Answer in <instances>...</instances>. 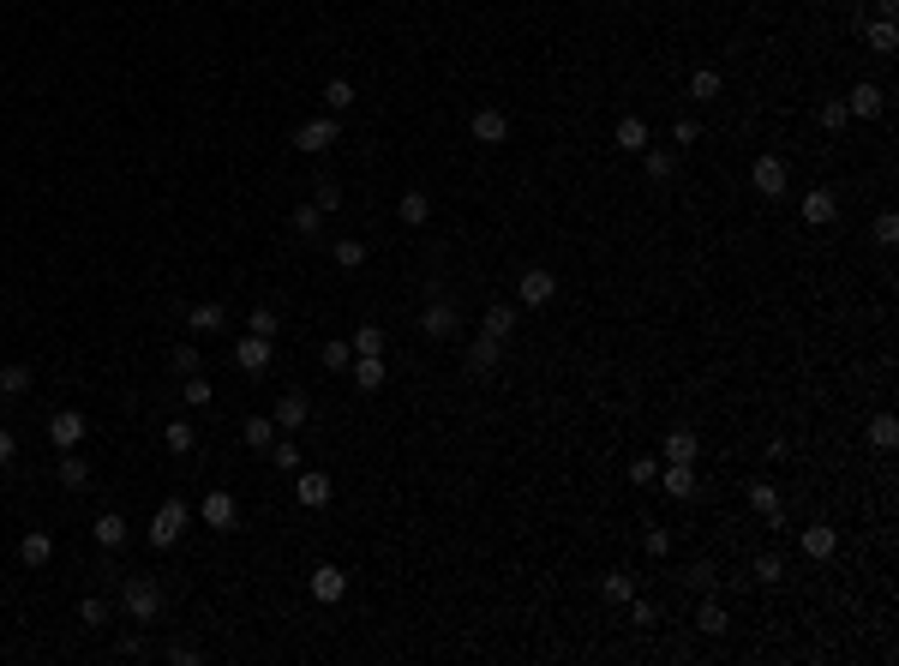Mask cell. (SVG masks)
Instances as JSON below:
<instances>
[{
  "mask_svg": "<svg viewBox=\"0 0 899 666\" xmlns=\"http://www.w3.org/2000/svg\"><path fill=\"white\" fill-rule=\"evenodd\" d=\"M516 331V306H485V336H498V343H504V336H510Z\"/></svg>",
  "mask_w": 899,
  "mask_h": 666,
  "instance_id": "cell-35",
  "label": "cell"
},
{
  "mask_svg": "<svg viewBox=\"0 0 899 666\" xmlns=\"http://www.w3.org/2000/svg\"><path fill=\"white\" fill-rule=\"evenodd\" d=\"M629 619L642 624V630H654V624H659V607H654V600H629Z\"/></svg>",
  "mask_w": 899,
  "mask_h": 666,
  "instance_id": "cell-53",
  "label": "cell"
},
{
  "mask_svg": "<svg viewBox=\"0 0 899 666\" xmlns=\"http://www.w3.org/2000/svg\"><path fill=\"white\" fill-rule=\"evenodd\" d=\"M13 456H18V438H13V433H6V426H0V468L13 463Z\"/></svg>",
  "mask_w": 899,
  "mask_h": 666,
  "instance_id": "cell-57",
  "label": "cell"
},
{
  "mask_svg": "<svg viewBox=\"0 0 899 666\" xmlns=\"http://www.w3.org/2000/svg\"><path fill=\"white\" fill-rule=\"evenodd\" d=\"M815 120H822V132H840L852 115H845V102H822V108H815Z\"/></svg>",
  "mask_w": 899,
  "mask_h": 666,
  "instance_id": "cell-48",
  "label": "cell"
},
{
  "mask_svg": "<svg viewBox=\"0 0 899 666\" xmlns=\"http://www.w3.org/2000/svg\"><path fill=\"white\" fill-rule=\"evenodd\" d=\"M271 354H276V336H252L246 331L240 343H234V366H240V373H264Z\"/></svg>",
  "mask_w": 899,
  "mask_h": 666,
  "instance_id": "cell-7",
  "label": "cell"
},
{
  "mask_svg": "<svg viewBox=\"0 0 899 666\" xmlns=\"http://www.w3.org/2000/svg\"><path fill=\"white\" fill-rule=\"evenodd\" d=\"M246 331H252V336H276V331H282V313H276V306H252Z\"/></svg>",
  "mask_w": 899,
  "mask_h": 666,
  "instance_id": "cell-39",
  "label": "cell"
},
{
  "mask_svg": "<svg viewBox=\"0 0 899 666\" xmlns=\"http://www.w3.org/2000/svg\"><path fill=\"white\" fill-rule=\"evenodd\" d=\"M330 493H336V487H330V475H318V468H300L294 498H300L306 510H324V505H330Z\"/></svg>",
  "mask_w": 899,
  "mask_h": 666,
  "instance_id": "cell-14",
  "label": "cell"
},
{
  "mask_svg": "<svg viewBox=\"0 0 899 666\" xmlns=\"http://www.w3.org/2000/svg\"><path fill=\"white\" fill-rule=\"evenodd\" d=\"M186 528H192V505L186 498H162V510L150 517V547H174Z\"/></svg>",
  "mask_w": 899,
  "mask_h": 666,
  "instance_id": "cell-2",
  "label": "cell"
},
{
  "mask_svg": "<svg viewBox=\"0 0 899 666\" xmlns=\"http://www.w3.org/2000/svg\"><path fill=\"white\" fill-rule=\"evenodd\" d=\"M654 475H659L654 456H636V463H629V480H636V487H654Z\"/></svg>",
  "mask_w": 899,
  "mask_h": 666,
  "instance_id": "cell-52",
  "label": "cell"
},
{
  "mask_svg": "<svg viewBox=\"0 0 899 666\" xmlns=\"http://www.w3.org/2000/svg\"><path fill=\"white\" fill-rule=\"evenodd\" d=\"M336 264H342V271H360V264H366V241H336Z\"/></svg>",
  "mask_w": 899,
  "mask_h": 666,
  "instance_id": "cell-47",
  "label": "cell"
},
{
  "mask_svg": "<svg viewBox=\"0 0 899 666\" xmlns=\"http://www.w3.org/2000/svg\"><path fill=\"white\" fill-rule=\"evenodd\" d=\"M882 108H887V90L870 85V78H863V85H852V97H845V115H852V120H875Z\"/></svg>",
  "mask_w": 899,
  "mask_h": 666,
  "instance_id": "cell-10",
  "label": "cell"
},
{
  "mask_svg": "<svg viewBox=\"0 0 899 666\" xmlns=\"http://www.w3.org/2000/svg\"><path fill=\"white\" fill-rule=\"evenodd\" d=\"M271 463L282 468V475H300V463H306V456H300L294 438H276V445H271Z\"/></svg>",
  "mask_w": 899,
  "mask_h": 666,
  "instance_id": "cell-36",
  "label": "cell"
},
{
  "mask_svg": "<svg viewBox=\"0 0 899 666\" xmlns=\"http://www.w3.org/2000/svg\"><path fill=\"white\" fill-rule=\"evenodd\" d=\"M894 241H899V217L882 210V217H875V247H894Z\"/></svg>",
  "mask_w": 899,
  "mask_h": 666,
  "instance_id": "cell-50",
  "label": "cell"
},
{
  "mask_svg": "<svg viewBox=\"0 0 899 666\" xmlns=\"http://www.w3.org/2000/svg\"><path fill=\"white\" fill-rule=\"evenodd\" d=\"M696 624H701V637H726V624H731V619H726V607H720V600H708Z\"/></svg>",
  "mask_w": 899,
  "mask_h": 666,
  "instance_id": "cell-41",
  "label": "cell"
},
{
  "mask_svg": "<svg viewBox=\"0 0 899 666\" xmlns=\"http://www.w3.org/2000/svg\"><path fill=\"white\" fill-rule=\"evenodd\" d=\"M324 102H330V115H342L348 102H354V85H348V78H330V85H324Z\"/></svg>",
  "mask_w": 899,
  "mask_h": 666,
  "instance_id": "cell-42",
  "label": "cell"
},
{
  "mask_svg": "<svg viewBox=\"0 0 899 666\" xmlns=\"http://www.w3.org/2000/svg\"><path fill=\"white\" fill-rule=\"evenodd\" d=\"M180 396H186V403H192V408H204V403H210V378H199V373H186V384H180Z\"/></svg>",
  "mask_w": 899,
  "mask_h": 666,
  "instance_id": "cell-43",
  "label": "cell"
},
{
  "mask_svg": "<svg viewBox=\"0 0 899 666\" xmlns=\"http://www.w3.org/2000/svg\"><path fill=\"white\" fill-rule=\"evenodd\" d=\"M552 294H557V276L540 271V264L522 271V282H516V301H522V306H552Z\"/></svg>",
  "mask_w": 899,
  "mask_h": 666,
  "instance_id": "cell-8",
  "label": "cell"
},
{
  "mask_svg": "<svg viewBox=\"0 0 899 666\" xmlns=\"http://www.w3.org/2000/svg\"><path fill=\"white\" fill-rule=\"evenodd\" d=\"M174 366H180V373H199V348L180 343V348H174Z\"/></svg>",
  "mask_w": 899,
  "mask_h": 666,
  "instance_id": "cell-55",
  "label": "cell"
},
{
  "mask_svg": "<svg viewBox=\"0 0 899 666\" xmlns=\"http://www.w3.org/2000/svg\"><path fill=\"white\" fill-rule=\"evenodd\" d=\"M318 361H324L330 373H348V366H354V343H342V336H336V343L318 348Z\"/></svg>",
  "mask_w": 899,
  "mask_h": 666,
  "instance_id": "cell-33",
  "label": "cell"
},
{
  "mask_svg": "<svg viewBox=\"0 0 899 666\" xmlns=\"http://www.w3.org/2000/svg\"><path fill=\"white\" fill-rule=\"evenodd\" d=\"M330 145H342V120L336 115H318V120H306V127L294 132V150H306V157H318V150H330Z\"/></svg>",
  "mask_w": 899,
  "mask_h": 666,
  "instance_id": "cell-3",
  "label": "cell"
},
{
  "mask_svg": "<svg viewBox=\"0 0 899 666\" xmlns=\"http://www.w3.org/2000/svg\"><path fill=\"white\" fill-rule=\"evenodd\" d=\"M875 6H882V18H894V13H899V0H875Z\"/></svg>",
  "mask_w": 899,
  "mask_h": 666,
  "instance_id": "cell-58",
  "label": "cell"
},
{
  "mask_svg": "<svg viewBox=\"0 0 899 666\" xmlns=\"http://www.w3.org/2000/svg\"><path fill=\"white\" fill-rule=\"evenodd\" d=\"M186 324H192L199 336H210V331H222V324H229V306H222V301H199L192 313H186Z\"/></svg>",
  "mask_w": 899,
  "mask_h": 666,
  "instance_id": "cell-22",
  "label": "cell"
},
{
  "mask_svg": "<svg viewBox=\"0 0 899 666\" xmlns=\"http://www.w3.org/2000/svg\"><path fill=\"white\" fill-rule=\"evenodd\" d=\"M199 522H204V528H234V522H240V505H234V493H229V487H216V493H204V505H199Z\"/></svg>",
  "mask_w": 899,
  "mask_h": 666,
  "instance_id": "cell-6",
  "label": "cell"
},
{
  "mask_svg": "<svg viewBox=\"0 0 899 666\" xmlns=\"http://www.w3.org/2000/svg\"><path fill=\"white\" fill-rule=\"evenodd\" d=\"M348 373H354V391H378L384 384V354H354Z\"/></svg>",
  "mask_w": 899,
  "mask_h": 666,
  "instance_id": "cell-26",
  "label": "cell"
},
{
  "mask_svg": "<svg viewBox=\"0 0 899 666\" xmlns=\"http://www.w3.org/2000/svg\"><path fill=\"white\" fill-rule=\"evenodd\" d=\"M169 661H174V666H199V649H192V642H174Z\"/></svg>",
  "mask_w": 899,
  "mask_h": 666,
  "instance_id": "cell-56",
  "label": "cell"
},
{
  "mask_svg": "<svg viewBox=\"0 0 899 666\" xmlns=\"http://www.w3.org/2000/svg\"><path fill=\"white\" fill-rule=\"evenodd\" d=\"M750 505L768 517V528H780L785 522V510H780V493H773V480H750Z\"/></svg>",
  "mask_w": 899,
  "mask_h": 666,
  "instance_id": "cell-24",
  "label": "cell"
},
{
  "mask_svg": "<svg viewBox=\"0 0 899 666\" xmlns=\"http://www.w3.org/2000/svg\"><path fill=\"white\" fill-rule=\"evenodd\" d=\"M354 354H384V331H378V324H360L354 331Z\"/></svg>",
  "mask_w": 899,
  "mask_h": 666,
  "instance_id": "cell-45",
  "label": "cell"
},
{
  "mask_svg": "<svg viewBox=\"0 0 899 666\" xmlns=\"http://www.w3.org/2000/svg\"><path fill=\"white\" fill-rule=\"evenodd\" d=\"M756 577L761 582H780L785 577V558H780V552H761V558H756Z\"/></svg>",
  "mask_w": 899,
  "mask_h": 666,
  "instance_id": "cell-51",
  "label": "cell"
},
{
  "mask_svg": "<svg viewBox=\"0 0 899 666\" xmlns=\"http://www.w3.org/2000/svg\"><path fill=\"white\" fill-rule=\"evenodd\" d=\"M420 331H426L432 343H444V336H456V306H450V301H432L426 313H420Z\"/></svg>",
  "mask_w": 899,
  "mask_h": 666,
  "instance_id": "cell-19",
  "label": "cell"
},
{
  "mask_svg": "<svg viewBox=\"0 0 899 666\" xmlns=\"http://www.w3.org/2000/svg\"><path fill=\"white\" fill-rule=\"evenodd\" d=\"M654 487H666L671 498H696V463H659V475H654Z\"/></svg>",
  "mask_w": 899,
  "mask_h": 666,
  "instance_id": "cell-12",
  "label": "cell"
},
{
  "mask_svg": "<svg viewBox=\"0 0 899 666\" xmlns=\"http://www.w3.org/2000/svg\"><path fill=\"white\" fill-rule=\"evenodd\" d=\"M288 229H294L300 241H318V234H324V210H318V204H294V210H288Z\"/></svg>",
  "mask_w": 899,
  "mask_h": 666,
  "instance_id": "cell-25",
  "label": "cell"
},
{
  "mask_svg": "<svg viewBox=\"0 0 899 666\" xmlns=\"http://www.w3.org/2000/svg\"><path fill=\"white\" fill-rule=\"evenodd\" d=\"M498 361H504V343H498V336H474V343H468V373L474 378L498 373Z\"/></svg>",
  "mask_w": 899,
  "mask_h": 666,
  "instance_id": "cell-18",
  "label": "cell"
},
{
  "mask_svg": "<svg viewBox=\"0 0 899 666\" xmlns=\"http://www.w3.org/2000/svg\"><path fill=\"white\" fill-rule=\"evenodd\" d=\"M701 438L690 433V426H678V433H666V463H696Z\"/></svg>",
  "mask_w": 899,
  "mask_h": 666,
  "instance_id": "cell-29",
  "label": "cell"
},
{
  "mask_svg": "<svg viewBox=\"0 0 899 666\" xmlns=\"http://www.w3.org/2000/svg\"><path fill=\"white\" fill-rule=\"evenodd\" d=\"M306 589H312V600H324V607H336V600L348 594V570H336V565H318Z\"/></svg>",
  "mask_w": 899,
  "mask_h": 666,
  "instance_id": "cell-15",
  "label": "cell"
},
{
  "mask_svg": "<svg viewBox=\"0 0 899 666\" xmlns=\"http://www.w3.org/2000/svg\"><path fill=\"white\" fill-rule=\"evenodd\" d=\"M162 445H169L174 456H192V445H199V433H192V420H169V426H162Z\"/></svg>",
  "mask_w": 899,
  "mask_h": 666,
  "instance_id": "cell-30",
  "label": "cell"
},
{
  "mask_svg": "<svg viewBox=\"0 0 899 666\" xmlns=\"http://www.w3.org/2000/svg\"><path fill=\"white\" fill-rule=\"evenodd\" d=\"M648 162V180H671V169H678V150H642Z\"/></svg>",
  "mask_w": 899,
  "mask_h": 666,
  "instance_id": "cell-40",
  "label": "cell"
},
{
  "mask_svg": "<svg viewBox=\"0 0 899 666\" xmlns=\"http://www.w3.org/2000/svg\"><path fill=\"white\" fill-rule=\"evenodd\" d=\"M30 391V366H6L0 373V396H25Z\"/></svg>",
  "mask_w": 899,
  "mask_h": 666,
  "instance_id": "cell-44",
  "label": "cell"
},
{
  "mask_svg": "<svg viewBox=\"0 0 899 666\" xmlns=\"http://www.w3.org/2000/svg\"><path fill=\"white\" fill-rule=\"evenodd\" d=\"M612 138H618V150H629V157H636V150H648V120H642V115H624Z\"/></svg>",
  "mask_w": 899,
  "mask_h": 666,
  "instance_id": "cell-28",
  "label": "cell"
},
{
  "mask_svg": "<svg viewBox=\"0 0 899 666\" xmlns=\"http://www.w3.org/2000/svg\"><path fill=\"white\" fill-rule=\"evenodd\" d=\"M240 438H246L252 450H271V445H276V420H271V415H252V420L240 426Z\"/></svg>",
  "mask_w": 899,
  "mask_h": 666,
  "instance_id": "cell-32",
  "label": "cell"
},
{
  "mask_svg": "<svg viewBox=\"0 0 899 666\" xmlns=\"http://www.w3.org/2000/svg\"><path fill=\"white\" fill-rule=\"evenodd\" d=\"M127 535H132V528H127L120 510H102V517H97V547L102 552H120V547H127Z\"/></svg>",
  "mask_w": 899,
  "mask_h": 666,
  "instance_id": "cell-21",
  "label": "cell"
},
{
  "mask_svg": "<svg viewBox=\"0 0 899 666\" xmlns=\"http://www.w3.org/2000/svg\"><path fill=\"white\" fill-rule=\"evenodd\" d=\"M750 187L761 192V199H785V187H792V169H785V157H756V169H750Z\"/></svg>",
  "mask_w": 899,
  "mask_h": 666,
  "instance_id": "cell-4",
  "label": "cell"
},
{
  "mask_svg": "<svg viewBox=\"0 0 899 666\" xmlns=\"http://www.w3.org/2000/svg\"><path fill=\"white\" fill-rule=\"evenodd\" d=\"M60 487H66V493H85V487H90V463H85V456H78V450H66V456H60Z\"/></svg>",
  "mask_w": 899,
  "mask_h": 666,
  "instance_id": "cell-27",
  "label": "cell"
},
{
  "mask_svg": "<svg viewBox=\"0 0 899 666\" xmlns=\"http://www.w3.org/2000/svg\"><path fill=\"white\" fill-rule=\"evenodd\" d=\"M642 547H648V558H671V528H648Z\"/></svg>",
  "mask_w": 899,
  "mask_h": 666,
  "instance_id": "cell-49",
  "label": "cell"
},
{
  "mask_svg": "<svg viewBox=\"0 0 899 666\" xmlns=\"http://www.w3.org/2000/svg\"><path fill=\"white\" fill-rule=\"evenodd\" d=\"M690 102H720V73L714 67H701V73L690 78Z\"/></svg>",
  "mask_w": 899,
  "mask_h": 666,
  "instance_id": "cell-37",
  "label": "cell"
},
{
  "mask_svg": "<svg viewBox=\"0 0 899 666\" xmlns=\"http://www.w3.org/2000/svg\"><path fill=\"white\" fill-rule=\"evenodd\" d=\"M120 612H127L132 624H157L162 619V589L150 577H127L120 582Z\"/></svg>",
  "mask_w": 899,
  "mask_h": 666,
  "instance_id": "cell-1",
  "label": "cell"
},
{
  "mask_svg": "<svg viewBox=\"0 0 899 666\" xmlns=\"http://www.w3.org/2000/svg\"><path fill=\"white\" fill-rule=\"evenodd\" d=\"M312 204L324 210V217H330V210H342V187H336L330 174H318V180H312Z\"/></svg>",
  "mask_w": 899,
  "mask_h": 666,
  "instance_id": "cell-34",
  "label": "cell"
},
{
  "mask_svg": "<svg viewBox=\"0 0 899 666\" xmlns=\"http://www.w3.org/2000/svg\"><path fill=\"white\" fill-rule=\"evenodd\" d=\"M306 415H312V403H306V391H282L276 396V433H300L306 426Z\"/></svg>",
  "mask_w": 899,
  "mask_h": 666,
  "instance_id": "cell-11",
  "label": "cell"
},
{
  "mask_svg": "<svg viewBox=\"0 0 899 666\" xmlns=\"http://www.w3.org/2000/svg\"><path fill=\"white\" fill-rule=\"evenodd\" d=\"M468 132L480 138V145H504V138H510V115H504V108H474Z\"/></svg>",
  "mask_w": 899,
  "mask_h": 666,
  "instance_id": "cell-13",
  "label": "cell"
},
{
  "mask_svg": "<svg viewBox=\"0 0 899 666\" xmlns=\"http://www.w3.org/2000/svg\"><path fill=\"white\" fill-rule=\"evenodd\" d=\"M803 222H810V229H833V222H840V199H833L828 187H815V192H803Z\"/></svg>",
  "mask_w": 899,
  "mask_h": 666,
  "instance_id": "cell-9",
  "label": "cell"
},
{
  "mask_svg": "<svg viewBox=\"0 0 899 666\" xmlns=\"http://www.w3.org/2000/svg\"><path fill=\"white\" fill-rule=\"evenodd\" d=\"M48 558H55V535H48V528H30V535L18 540V565H25V570H43Z\"/></svg>",
  "mask_w": 899,
  "mask_h": 666,
  "instance_id": "cell-17",
  "label": "cell"
},
{
  "mask_svg": "<svg viewBox=\"0 0 899 666\" xmlns=\"http://www.w3.org/2000/svg\"><path fill=\"white\" fill-rule=\"evenodd\" d=\"M870 445H875V450H894V445H899V420H894V415H875V420H870Z\"/></svg>",
  "mask_w": 899,
  "mask_h": 666,
  "instance_id": "cell-38",
  "label": "cell"
},
{
  "mask_svg": "<svg viewBox=\"0 0 899 666\" xmlns=\"http://www.w3.org/2000/svg\"><path fill=\"white\" fill-rule=\"evenodd\" d=\"M857 30H863V43H870L875 55H894V48H899V30H894V18H870V25L857 18Z\"/></svg>",
  "mask_w": 899,
  "mask_h": 666,
  "instance_id": "cell-23",
  "label": "cell"
},
{
  "mask_svg": "<svg viewBox=\"0 0 899 666\" xmlns=\"http://www.w3.org/2000/svg\"><path fill=\"white\" fill-rule=\"evenodd\" d=\"M78 619H85V624H108V619H115V607H108L102 594H90V600H78Z\"/></svg>",
  "mask_w": 899,
  "mask_h": 666,
  "instance_id": "cell-46",
  "label": "cell"
},
{
  "mask_svg": "<svg viewBox=\"0 0 899 666\" xmlns=\"http://www.w3.org/2000/svg\"><path fill=\"white\" fill-rule=\"evenodd\" d=\"M85 415H78V408H60V415H48V445L55 450H78L85 445Z\"/></svg>",
  "mask_w": 899,
  "mask_h": 666,
  "instance_id": "cell-5",
  "label": "cell"
},
{
  "mask_svg": "<svg viewBox=\"0 0 899 666\" xmlns=\"http://www.w3.org/2000/svg\"><path fill=\"white\" fill-rule=\"evenodd\" d=\"M798 547H803V558H815V565H822V558H833V552H840V528L815 522V528H803V535H798Z\"/></svg>",
  "mask_w": 899,
  "mask_h": 666,
  "instance_id": "cell-16",
  "label": "cell"
},
{
  "mask_svg": "<svg viewBox=\"0 0 899 666\" xmlns=\"http://www.w3.org/2000/svg\"><path fill=\"white\" fill-rule=\"evenodd\" d=\"M599 594H606L612 607H629V600H636V577H629V570H612V577L599 582Z\"/></svg>",
  "mask_w": 899,
  "mask_h": 666,
  "instance_id": "cell-31",
  "label": "cell"
},
{
  "mask_svg": "<svg viewBox=\"0 0 899 666\" xmlns=\"http://www.w3.org/2000/svg\"><path fill=\"white\" fill-rule=\"evenodd\" d=\"M671 138H678V145H696L701 127H696V120H671Z\"/></svg>",
  "mask_w": 899,
  "mask_h": 666,
  "instance_id": "cell-54",
  "label": "cell"
},
{
  "mask_svg": "<svg viewBox=\"0 0 899 666\" xmlns=\"http://www.w3.org/2000/svg\"><path fill=\"white\" fill-rule=\"evenodd\" d=\"M396 217L408 222V229H426V222H432V192L408 187V192H402V199H396Z\"/></svg>",
  "mask_w": 899,
  "mask_h": 666,
  "instance_id": "cell-20",
  "label": "cell"
}]
</instances>
